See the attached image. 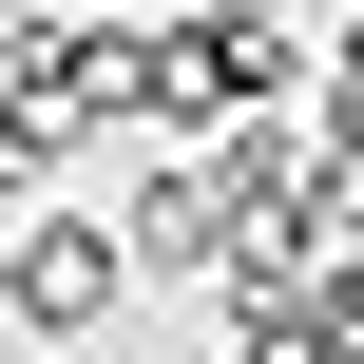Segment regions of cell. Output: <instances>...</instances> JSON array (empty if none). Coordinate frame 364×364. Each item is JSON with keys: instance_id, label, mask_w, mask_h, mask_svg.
<instances>
[{"instance_id": "obj_5", "label": "cell", "mask_w": 364, "mask_h": 364, "mask_svg": "<svg viewBox=\"0 0 364 364\" xmlns=\"http://www.w3.org/2000/svg\"><path fill=\"white\" fill-rule=\"evenodd\" d=\"M19 211H38V173H19V154H0V230H19Z\"/></svg>"}, {"instance_id": "obj_2", "label": "cell", "mask_w": 364, "mask_h": 364, "mask_svg": "<svg viewBox=\"0 0 364 364\" xmlns=\"http://www.w3.org/2000/svg\"><path fill=\"white\" fill-rule=\"evenodd\" d=\"M115 230H134V269H154V288H211V269L250 250V211H230V154H134Z\"/></svg>"}, {"instance_id": "obj_7", "label": "cell", "mask_w": 364, "mask_h": 364, "mask_svg": "<svg viewBox=\"0 0 364 364\" xmlns=\"http://www.w3.org/2000/svg\"><path fill=\"white\" fill-rule=\"evenodd\" d=\"M58 19H96V0H58Z\"/></svg>"}, {"instance_id": "obj_1", "label": "cell", "mask_w": 364, "mask_h": 364, "mask_svg": "<svg viewBox=\"0 0 364 364\" xmlns=\"http://www.w3.org/2000/svg\"><path fill=\"white\" fill-rule=\"evenodd\" d=\"M134 288H154V269H134L115 211H19V346H96Z\"/></svg>"}, {"instance_id": "obj_3", "label": "cell", "mask_w": 364, "mask_h": 364, "mask_svg": "<svg viewBox=\"0 0 364 364\" xmlns=\"http://www.w3.org/2000/svg\"><path fill=\"white\" fill-rule=\"evenodd\" d=\"M326 134L364 154V19H326Z\"/></svg>"}, {"instance_id": "obj_6", "label": "cell", "mask_w": 364, "mask_h": 364, "mask_svg": "<svg viewBox=\"0 0 364 364\" xmlns=\"http://www.w3.org/2000/svg\"><path fill=\"white\" fill-rule=\"evenodd\" d=\"M0 326H19V230H0Z\"/></svg>"}, {"instance_id": "obj_4", "label": "cell", "mask_w": 364, "mask_h": 364, "mask_svg": "<svg viewBox=\"0 0 364 364\" xmlns=\"http://www.w3.org/2000/svg\"><path fill=\"white\" fill-rule=\"evenodd\" d=\"M211 38H307V0H192Z\"/></svg>"}]
</instances>
